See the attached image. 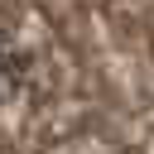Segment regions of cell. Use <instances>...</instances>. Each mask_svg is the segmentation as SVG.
Returning <instances> with one entry per match:
<instances>
[{
  "label": "cell",
  "instance_id": "6da1fadb",
  "mask_svg": "<svg viewBox=\"0 0 154 154\" xmlns=\"http://www.w3.org/2000/svg\"><path fill=\"white\" fill-rule=\"evenodd\" d=\"M14 87H19V48H14L10 34L0 29V106L14 96Z\"/></svg>",
  "mask_w": 154,
  "mask_h": 154
}]
</instances>
